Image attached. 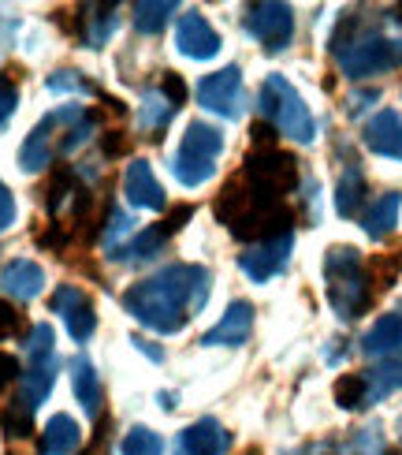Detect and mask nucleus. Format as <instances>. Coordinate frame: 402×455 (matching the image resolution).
Segmentation results:
<instances>
[{"label":"nucleus","mask_w":402,"mask_h":455,"mask_svg":"<svg viewBox=\"0 0 402 455\" xmlns=\"http://www.w3.org/2000/svg\"><path fill=\"white\" fill-rule=\"evenodd\" d=\"M134 347H138L142 355H149L153 363H164V351H161L157 344H153V339H142V336H134Z\"/></svg>","instance_id":"44"},{"label":"nucleus","mask_w":402,"mask_h":455,"mask_svg":"<svg viewBox=\"0 0 402 455\" xmlns=\"http://www.w3.org/2000/svg\"><path fill=\"white\" fill-rule=\"evenodd\" d=\"M176 45L190 60H213L220 52V34L213 30V23L201 12H186L176 27Z\"/></svg>","instance_id":"14"},{"label":"nucleus","mask_w":402,"mask_h":455,"mask_svg":"<svg viewBox=\"0 0 402 455\" xmlns=\"http://www.w3.org/2000/svg\"><path fill=\"white\" fill-rule=\"evenodd\" d=\"M361 139H366V146L373 149V154L402 161V116L395 108H380L376 116L366 124V131H361Z\"/></svg>","instance_id":"16"},{"label":"nucleus","mask_w":402,"mask_h":455,"mask_svg":"<svg viewBox=\"0 0 402 455\" xmlns=\"http://www.w3.org/2000/svg\"><path fill=\"white\" fill-rule=\"evenodd\" d=\"M0 291L12 295V299L30 302V299H37L45 291V269L37 261H30V258H15V261H8L4 269H0Z\"/></svg>","instance_id":"17"},{"label":"nucleus","mask_w":402,"mask_h":455,"mask_svg":"<svg viewBox=\"0 0 402 455\" xmlns=\"http://www.w3.org/2000/svg\"><path fill=\"white\" fill-rule=\"evenodd\" d=\"M171 15H176V4L171 0H142V4H134V27L142 34H161Z\"/></svg>","instance_id":"29"},{"label":"nucleus","mask_w":402,"mask_h":455,"mask_svg":"<svg viewBox=\"0 0 402 455\" xmlns=\"http://www.w3.org/2000/svg\"><path fill=\"white\" fill-rule=\"evenodd\" d=\"M176 116V105H171L161 90H149L142 98V108H138V124L149 139H161V131L168 127V120Z\"/></svg>","instance_id":"28"},{"label":"nucleus","mask_w":402,"mask_h":455,"mask_svg":"<svg viewBox=\"0 0 402 455\" xmlns=\"http://www.w3.org/2000/svg\"><path fill=\"white\" fill-rule=\"evenodd\" d=\"M361 202H366V176H361V168L351 161L347 168H343L339 183H335V213L339 217H358Z\"/></svg>","instance_id":"27"},{"label":"nucleus","mask_w":402,"mask_h":455,"mask_svg":"<svg viewBox=\"0 0 402 455\" xmlns=\"http://www.w3.org/2000/svg\"><path fill=\"white\" fill-rule=\"evenodd\" d=\"M335 60L347 79H373V75H384L402 64V42H391V37H384L380 30H366L358 42L343 49Z\"/></svg>","instance_id":"8"},{"label":"nucleus","mask_w":402,"mask_h":455,"mask_svg":"<svg viewBox=\"0 0 402 455\" xmlns=\"http://www.w3.org/2000/svg\"><path fill=\"white\" fill-rule=\"evenodd\" d=\"M49 310L67 321V332L79 339V344H83V339H90L93 329H98V314H93L90 295L83 288H75V283H60V288L52 291Z\"/></svg>","instance_id":"11"},{"label":"nucleus","mask_w":402,"mask_h":455,"mask_svg":"<svg viewBox=\"0 0 402 455\" xmlns=\"http://www.w3.org/2000/svg\"><path fill=\"white\" fill-rule=\"evenodd\" d=\"M71 381H75V395H79V403L86 407V414H90V419H98V414H101V381H98L93 363L86 355L71 358Z\"/></svg>","instance_id":"24"},{"label":"nucleus","mask_w":402,"mask_h":455,"mask_svg":"<svg viewBox=\"0 0 402 455\" xmlns=\"http://www.w3.org/2000/svg\"><path fill=\"white\" fill-rule=\"evenodd\" d=\"M45 86H49V93H98V86L83 79V71H71V68L49 75Z\"/></svg>","instance_id":"35"},{"label":"nucleus","mask_w":402,"mask_h":455,"mask_svg":"<svg viewBox=\"0 0 402 455\" xmlns=\"http://www.w3.org/2000/svg\"><path fill=\"white\" fill-rule=\"evenodd\" d=\"M224 149V131L213 124L194 120L186 127V135L171 157V176H176L183 187H201L209 176L217 172V157Z\"/></svg>","instance_id":"6"},{"label":"nucleus","mask_w":402,"mask_h":455,"mask_svg":"<svg viewBox=\"0 0 402 455\" xmlns=\"http://www.w3.org/2000/svg\"><path fill=\"white\" fill-rule=\"evenodd\" d=\"M15 224V198L4 183H0V232H8V228Z\"/></svg>","instance_id":"40"},{"label":"nucleus","mask_w":402,"mask_h":455,"mask_svg":"<svg viewBox=\"0 0 402 455\" xmlns=\"http://www.w3.org/2000/svg\"><path fill=\"white\" fill-rule=\"evenodd\" d=\"M213 213L235 239L254 243V246L268 243V239H280V235H291V224H295L291 205L250 191V183L242 176L224 183V191L213 202Z\"/></svg>","instance_id":"2"},{"label":"nucleus","mask_w":402,"mask_h":455,"mask_svg":"<svg viewBox=\"0 0 402 455\" xmlns=\"http://www.w3.org/2000/svg\"><path fill=\"white\" fill-rule=\"evenodd\" d=\"M123 455H164V441L149 426H134L123 437Z\"/></svg>","instance_id":"33"},{"label":"nucleus","mask_w":402,"mask_h":455,"mask_svg":"<svg viewBox=\"0 0 402 455\" xmlns=\"http://www.w3.org/2000/svg\"><path fill=\"white\" fill-rule=\"evenodd\" d=\"M83 444V429L71 414H52L42 429V455H71Z\"/></svg>","instance_id":"21"},{"label":"nucleus","mask_w":402,"mask_h":455,"mask_svg":"<svg viewBox=\"0 0 402 455\" xmlns=\"http://www.w3.org/2000/svg\"><path fill=\"white\" fill-rule=\"evenodd\" d=\"M56 385V358H45V363H30L23 373V385H19V400H23L30 411H37L45 403V395Z\"/></svg>","instance_id":"23"},{"label":"nucleus","mask_w":402,"mask_h":455,"mask_svg":"<svg viewBox=\"0 0 402 455\" xmlns=\"http://www.w3.org/2000/svg\"><path fill=\"white\" fill-rule=\"evenodd\" d=\"M395 12H398V15H395V19H398V23H402V8H395Z\"/></svg>","instance_id":"46"},{"label":"nucleus","mask_w":402,"mask_h":455,"mask_svg":"<svg viewBox=\"0 0 402 455\" xmlns=\"http://www.w3.org/2000/svg\"><path fill=\"white\" fill-rule=\"evenodd\" d=\"M120 19H116V4H86L79 8V37L90 49H101L112 34H116Z\"/></svg>","instance_id":"20"},{"label":"nucleus","mask_w":402,"mask_h":455,"mask_svg":"<svg viewBox=\"0 0 402 455\" xmlns=\"http://www.w3.org/2000/svg\"><path fill=\"white\" fill-rule=\"evenodd\" d=\"M324 283H328V302L343 321H354L369 310L373 302V280L361 254L354 246H332L324 254Z\"/></svg>","instance_id":"4"},{"label":"nucleus","mask_w":402,"mask_h":455,"mask_svg":"<svg viewBox=\"0 0 402 455\" xmlns=\"http://www.w3.org/2000/svg\"><path fill=\"white\" fill-rule=\"evenodd\" d=\"M164 246H168V232H164V224H153V228H146L142 235H134L130 243H123L120 251H116V254H108V258L127 261V265H138V261H149V258L164 254Z\"/></svg>","instance_id":"26"},{"label":"nucleus","mask_w":402,"mask_h":455,"mask_svg":"<svg viewBox=\"0 0 402 455\" xmlns=\"http://www.w3.org/2000/svg\"><path fill=\"white\" fill-rule=\"evenodd\" d=\"M242 27L250 30V37H257L268 52H280V49L291 45V37H295V12H291V4L264 0V4L246 8Z\"/></svg>","instance_id":"9"},{"label":"nucleus","mask_w":402,"mask_h":455,"mask_svg":"<svg viewBox=\"0 0 402 455\" xmlns=\"http://www.w3.org/2000/svg\"><path fill=\"white\" fill-rule=\"evenodd\" d=\"M176 455H186V451H183V448H176Z\"/></svg>","instance_id":"47"},{"label":"nucleus","mask_w":402,"mask_h":455,"mask_svg":"<svg viewBox=\"0 0 402 455\" xmlns=\"http://www.w3.org/2000/svg\"><path fill=\"white\" fill-rule=\"evenodd\" d=\"M239 176L250 183V191L283 202L298 187V161L291 154H283V149H276V146L272 149H254V154L246 157Z\"/></svg>","instance_id":"7"},{"label":"nucleus","mask_w":402,"mask_h":455,"mask_svg":"<svg viewBox=\"0 0 402 455\" xmlns=\"http://www.w3.org/2000/svg\"><path fill=\"white\" fill-rule=\"evenodd\" d=\"M361 355L380 358V363H388V358L402 355V310L384 314L366 336H361Z\"/></svg>","instance_id":"18"},{"label":"nucleus","mask_w":402,"mask_h":455,"mask_svg":"<svg viewBox=\"0 0 402 455\" xmlns=\"http://www.w3.org/2000/svg\"><path fill=\"white\" fill-rule=\"evenodd\" d=\"M101 235H105V246H108V251L116 254L120 246H123V239L130 235V217H127L123 210H112V217L105 220V232H101Z\"/></svg>","instance_id":"36"},{"label":"nucleus","mask_w":402,"mask_h":455,"mask_svg":"<svg viewBox=\"0 0 402 455\" xmlns=\"http://www.w3.org/2000/svg\"><path fill=\"white\" fill-rule=\"evenodd\" d=\"M395 433H398V444H402V419H398V426H395Z\"/></svg>","instance_id":"45"},{"label":"nucleus","mask_w":402,"mask_h":455,"mask_svg":"<svg viewBox=\"0 0 402 455\" xmlns=\"http://www.w3.org/2000/svg\"><path fill=\"white\" fill-rule=\"evenodd\" d=\"M328 451L332 455H384V429L366 426V429H358L351 441H343V444H335Z\"/></svg>","instance_id":"30"},{"label":"nucleus","mask_w":402,"mask_h":455,"mask_svg":"<svg viewBox=\"0 0 402 455\" xmlns=\"http://www.w3.org/2000/svg\"><path fill=\"white\" fill-rule=\"evenodd\" d=\"M27 358H30V363L56 358V332H52V325H34L27 332Z\"/></svg>","instance_id":"34"},{"label":"nucleus","mask_w":402,"mask_h":455,"mask_svg":"<svg viewBox=\"0 0 402 455\" xmlns=\"http://www.w3.org/2000/svg\"><path fill=\"white\" fill-rule=\"evenodd\" d=\"M209 291H213V276L205 265H164L161 273L130 283L123 291V310L146 329L171 336L183 332L186 321L205 310Z\"/></svg>","instance_id":"1"},{"label":"nucleus","mask_w":402,"mask_h":455,"mask_svg":"<svg viewBox=\"0 0 402 455\" xmlns=\"http://www.w3.org/2000/svg\"><path fill=\"white\" fill-rule=\"evenodd\" d=\"M127 149H130V142L120 135V131H105V154L108 157H123Z\"/></svg>","instance_id":"42"},{"label":"nucleus","mask_w":402,"mask_h":455,"mask_svg":"<svg viewBox=\"0 0 402 455\" xmlns=\"http://www.w3.org/2000/svg\"><path fill=\"white\" fill-rule=\"evenodd\" d=\"M291 251H295V232L250 246V251L239 258V265H242V273L250 276L254 283H264V280H272V276H280V273L287 269V261H291Z\"/></svg>","instance_id":"12"},{"label":"nucleus","mask_w":402,"mask_h":455,"mask_svg":"<svg viewBox=\"0 0 402 455\" xmlns=\"http://www.w3.org/2000/svg\"><path fill=\"white\" fill-rule=\"evenodd\" d=\"M198 101L201 108L217 112V116L224 120H239L242 116V71L239 68H220L213 75H205V79L198 83Z\"/></svg>","instance_id":"10"},{"label":"nucleus","mask_w":402,"mask_h":455,"mask_svg":"<svg viewBox=\"0 0 402 455\" xmlns=\"http://www.w3.org/2000/svg\"><path fill=\"white\" fill-rule=\"evenodd\" d=\"M15 377H19V358L8 355V351H0V392H4Z\"/></svg>","instance_id":"41"},{"label":"nucleus","mask_w":402,"mask_h":455,"mask_svg":"<svg viewBox=\"0 0 402 455\" xmlns=\"http://www.w3.org/2000/svg\"><path fill=\"white\" fill-rule=\"evenodd\" d=\"M376 98H380L376 90H361V93H351V101H347V112H351V116H358V112L366 108L369 101H376Z\"/></svg>","instance_id":"43"},{"label":"nucleus","mask_w":402,"mask_h":455,"mask_svg":"<svg viewBox=\"0 0 402 455\" xmlns=\"http://www.w3.org/2000/svg\"><path fill=\"white\" fill-rule=\"evenodd\" d=\"M15 105H19V86H15V79H8V75H0V127L12 120Z\"/></svg>","instance_id":"38"},{"label":"nucleus","mask_w":402,"mask_h":455,"mask_svg":"<svg viewBox=\"0 0 402 455\" xmlns=\"http://www.w3.org/2000/svg\"><path fill=\"white\" fill-rule=\"evenodd\" d=\"M23 329H27V317L19 314V310L12 307V302H4V299H0V339L19 336Z\"/></svg>","instance_id":"37"},{"label":"nucleus","mask_w":402,"mask_h":455,"mask_svg":"<svg viewBox=\"0 0 402 455\" xmlns=\"http://www.w3.org/2000/svg\"><path fill=\"white\" fill-rule=\"evenodd\" d=\"M250 332H254V302L239 299L224 310L217 325L201 336V344L205 347H242L246 339H250Z\"/></svg>","instance_id":"13"},{"label":"nucleus","mask_w":402,"mask_h":455,"mask_svg":"<svg viewBox=\"0 0 402 455\" xmlns=\"http://www.w3.org/2000/svg\"><path fill=\"white\" fill-rule=\"evenodd\" d=\"M335 403L343 411H361V407H369L366 403V377L361 373H343L339 381H335Z\"/></svg>","instance_id":"32"},{"label":"nucleus","mask_w":402,"mask_h":455,"mask_svg":"<svg viewBox=\"0 0 402 455\" xmlns=\"http://www.w3.org/2000/svg\"><path fill=\"white\" fill-rule=\"evenodd\" d=\"M361 377H366V403H380V400H388V395L402 392V363H398V358L376 363Z\"/></svg>","instance_id":"25"},{"label":"nucleus","mask_w":402,"mask_h":455,"mask_svg":"<svg viewBox=\"0 0 402 455\" xmlns=\"http://www.w3.org/2000/svg\"><path fill=\"white\" fill-rule=\"evenodd\" d=\"M176 448H183L186 455H224L232 448V433H227L217 419H201L179 433Z\"/></svg>","instance_id":"19"},{"label":"nucleus","mask_w":402,"mask_h":455,"mask_svg":"<svg viewBox=\"0 0 402 455\" xmlns=\"http://www.w3.org/2000/svg\"><path fill=\"white\" fill-rule=\"evenodd\" d=\"M0 426H4V433L12 441H23L34 433V411L23 400H12L4 411H0Z\"/></svg>","instance_id":"31"},{"label":"nucleus","mask_w":402,"mask_h":455,"mask_svg":"<svg viewBox=\"0 0 402 455\" xmlns=\"http://www.w3.org/2000/svg\"><path fill=\"white\" fill-rule=\"evenodd\" d=\"M123 195L134 210H164V187L161 180L153 176V164L149 161H130L127 164V176H123Z\"/></svg>","instance_id":"15"},{"label":"nucleus","mask_w":402,"mask_h":455,"mask_svg":"<svg viewBox=\"0 0 402 455\" xmlns=\"http://www.w3.org/2000/svg\"><path fill=\"white\" fill-rule=\"evenodd\" d=\"M161 93H164V98L171 101V105H183L186 101V83H183V75H176V71H164L161 75Z\"/></svg>","instance_id":"39"},{"label":"nucleus","mask_w":402,"mask_h":455,"mask_svg":"<svg viewBox=\"0 0 402 455\" xmlns=\"http://www.w3.org/2000/svg\"><path fill=\"white\" fill-rule=\"evenodd\" d=\"M261 116L264 124H272L280 135H287L291 142H302V146H310L317 139V120H313V112L305 108L302 101V93L283 79V75H268V79L261 83Z\"/></svg>","instance_id":"5"},{"label":"nucleus","mask_w":402,"mask_h":455,"mask_svg":"<svg viewBox=\"0 0 402 455\" xmlns=\"http://www.w3.org/2000/svg\"><path fill=\"white\" fill-rule=\"evenodd\" d=\"M93 131H98V112L93 108H83V105L56 108L27 135L23 149H19V164L27 172H37V168L52 164L56 154H75L79 146H86Z\"/></svg>","instance_id":"3"},{"label":"nucleus","mask_w":402,"mask_h":455,"mask_svg":"<svg viewBox=\"0 0 402 455\" xmlns=\"http://www.w3.org/2000/svg\"><path fill=\"white\" fill-rule=\"evenodd\" d=\"M398 210H402V195L398 191H384L366 213H361V228H366V235L369 239L391 235L395 224H398Z\"/></svg>","instance_id":"22"}]
</instances>
